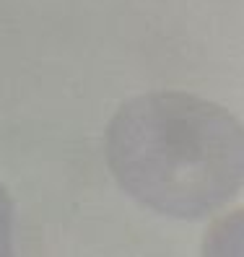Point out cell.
<instances>
[{
	"label": "cell",
	"mask_w": 244,
	"mask_h": 257,
	"mask_svg": "<svg viewBox=\"0 0 244 257\" xmlns=\"http://www.w3.org/2000/svg\"><path fill=\"white\" fill-rule=\"evenodd\" d=\"M106 164L141 205L172 218H205L241 185V127L200 96L146 94L109 122Z\"/></svg>",
	"instance_id": "1"
},
{
	"label": "cell",
	"mask_w": 244,
	"mask_h": 257,
	"mask_svg": "<svg viewBox=\"0 0 244 257\" xmlns=\"http://www.w3.org/2000/svg\"><path fill=\"white\" fill-rule=\"evenodd\" d=\"M13 203L8 198V192L0 185V257L11 254L13 249Z\"/></svg>",
	"instance_id": "2"
}]
</instances>
